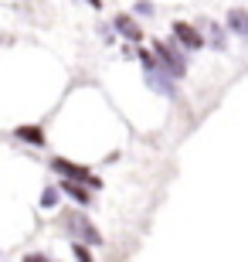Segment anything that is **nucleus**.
<instances>
[{"label":"nucleus","instance_id":"nucleus-1","mask_svg":"<svg viewBox=\"0 0 248 262\" xmlns=\"http://www.w3.org/2000/svg\"><path fill=\"white\" fill-rule=\"evenodd\" d=\"M65 228L78 238V245L88 242V245H102V235H99V228L92 222H88L85 214H78V211H65Z\"/></svg>","mask_w":248,"mask_h":262},{"label":"nucleus","instance_id":"nucleus-2","mask_svg":"<svg viewBox=\"0 0 248 262\" xmlns=\"http://www.w3.org/2000/svg\"><path fill=\"white\" fill-rule=\"evenodd\" d=\"M153 48H156V55H160L163 68H167V72H170L173 78H184V72H187V61H184V55H181V51H177V48H170L167 41H156Z\"/></svg>","mask_w":248,"mask_h":262},{"label":"nucleus","instance_id":"nucleus-3","mask_svg":"<svg viewBox=\"0 0 248 262\" xmlns=\"http://www.w3.org/2000/svg\"><path fill=\"white\" fill-rule=\"evenodd\" d=\"M51 170L65 174L68 181H75V184H99L96 177H92V170H85V167H75V164H68V160H61V157H55V160H51Z\"/></svg>","mask_w":248,"mask_h":262},{"label":"nucleus","instance_id":"nucleus-4","mask_svg":"<svg viewBox=\"0 0 248 262\" xmlns=\"http://www.w3.org/2000/svg\"><path fill=\"white\" fill-rule=\"evenodd\" d=\"M173 38L181 41L184 48H191V51H197L200 45H204V38H200V34L191 28V24H173Z\"/></svg>","mask_w":248,"mask_h":262},{"label":"nucleus","instance_id":"nucleus-5","mask_svg":"<svg viewBox=\"0 0 248 262\" xmlns=\"http://www.w3.org/2000/svg\"><path fill=\"white\" fill-rule=\"evenodd\" d=\"M146 82H150V89H156V92H163V96H177V89L170 85V78L163 75L160 68H146Z\"/></svg>","mask_w":248,"mask_h":262},{"label":"nucleus","instance_id":"nucleus-6","mask_svg":"<svg viewBox=\"0 0 248 262\" xmlns=\"http://www.w3.org/2000/svg\"><path fill=\"white\" fill-rule=\"evenodd\" d=\"M228 28L235 31V34H241V38H248V10L231 7L228 10Z\"/></svg>","mask_w":248,"mask_h":262},{"label":"nucleus","instance_id":"nucleus-7","mask_svg":"<svg viewBox=\"0 0 248 262\" xmlns=\"http://www.w3.org/2000/svg\"><path fill=\"white\" fill-rule=\"evenodd\" d=\"M116 31H119L123 38H129V41H140V38H143V31L136 28V20L129 17V14H119V17H116Z\"/></svg>","mask_w":248,"mask_h":262},{"label":"nucleus","instance_id":"nucleus-8","mask_svg":"<svg viewBox=\"0 0 248 262\" xmlns=\"http://www.w3.org/2000/svg\"><path fill=\"white\" fill-rule=\"evenodd\" d=\"M14 136L24 140V143H31V146H44V133H41V126H17Z\"/></svg>","mask_w":248,"mask_h":262},{"label":"nucleus","instance_id":"nucleus-9","mask_svg":"<svg viewBox=\"0 0 248 262\" xmlns=\"http://www.w3.org/2000/svg\"><path fill=\"white\" fill-rule=\"evenodd\" d=\"M61 191H65L68 198H75L78 204H92V194H88L82 184H75V181H65V187H61Z\"/></svg>","mask_w":248,"mask_h":262},{"label":"nucleus","instance_id":"nucleus-10","mask_svg":"<svg viewBox=\"0 0 248 262\" xmlns=\"http://www.w3.org/2000/svg\"><path fill=\"white\" fill-rule=\"evenodd\" d=\"M55 204H58V187H48L41 194V208H55Z\"/></svg>","mask_w":248,"mask_h":262},{"label":"nucleus","instance_id":"nucleus-11","mask_svg":"<svg viewBox=\"0 0 248 262\" xmlns=\"http://www.w3.org/2000/svg\"><path fill=\"white\" fill-rule=\"evenodd\" d=\"M75 259H78V262H92V255H88L85 245H78V242H75Z\"/></svg>","mask_w":248,"mask_h":262},{"label":"nucleus","instance_id":"nucleus-12","mask_svg":"<svg viewBox=\"0 0 248 262\" xmlns=\"http://www.w3.org/2000/svg\"><path fill=\"white\" fill-rule=\"evenodd\" d=\"M24 262H51V259H48V255H41V252H28Z\"/></svg>","mask_w":248,"mask_h":262},{"label":"nucleus","instance_id":"nucleus-13","mask_svg":"<svg viewBox=\"0 0 248 262\" xmlns=\"http://www.w3.org/2000/svg\"><path fill=\"white\" fill-rule=\"evenodd\" d=\"M136 14H146V17H150V14H153V4H146V0H140V4H136Z\"/></svg>","mask_w":248,"mask_h":262},{"label":"nucleus","instance_id":"nucleus-14","mask_svg":"<svg viewBox=\"0 0 248 262\" xmlns=\"http://www.w3.org/2000/svg\"><path fill=\"white\" fill-rule=\"evenodd\" d=\"M211 41H214V48H224V34H221V28H214V34H211Z\"/></svg>","mask_w":248,"mask_h":262},{"label":"nucleus","instance_id":"nucleus-15","mask_svg":"<svg viewBox=\"0 0 248 262\" xmlns=\"http://www.w3.org/2000/svg\"><path fill=\"white\" fill-rule=\"evenodd\" d=\"M88 4H92V7H99V4H102V0H88Z\"/></svg>","mask_w":248,"mask_h":262}]
</instances>
